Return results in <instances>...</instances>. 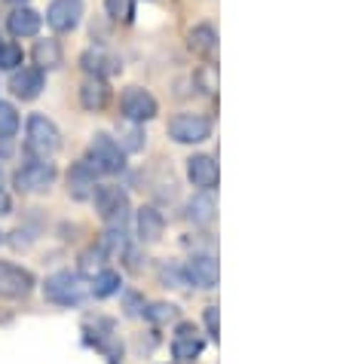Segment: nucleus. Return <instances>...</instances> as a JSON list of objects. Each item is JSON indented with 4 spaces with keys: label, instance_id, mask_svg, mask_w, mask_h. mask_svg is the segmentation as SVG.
<instances>
[{
    "label": "nucleus",
    "instance_id": "obj_4",
    "mask_svg": "<svg viewBox=\"0 0 346 364\" xmlns=\"http://www.w3.org/2000/svg\"><path fill=\"white\" fill-rule=\"evenodd\" d=\"M95 211H98V218L105 220V224H117V227H123V220L129 215V193L120 184H101L95 187Z\"/></svg>",
    "mask_w": 346,
    "mask_h": 364
},
{
    "label": "nucleus",
    "instance_id": "obj_19",
    "mask_svg": "<svg viewBox=\"0 0 346 364\" xmlns=\"http://www.w3.org/2000/svg\"><path fill=\"white\" fill-rule=\"evenodd\" d=\"M218 215V202L211 196V190H199L196 196L187 202V218L193 220L196 227H209Z\"/></svg>",
    "mask_w": 346,
    "mask_h": 364
},
{
    "label": "nucleus",
    "instance_id": "obj_5",
    "mask_svg": "<svg viewBox=\"0 0 346 364\" xmlns=\"http://www.w3.org/2000/svg\"><path fill=\"white\" fill-rule=\"evenodd\" d=\"M89 163H93L101 175H120V171L126 168V154H123V147L117 144L110 135L105 132H98L93 138V144H89Z\"/></svg>",
    "mask_w": 346,
    "mask_h": 364
},
{
    "label": "nucleus",
    "instance_id": "obj_26",
    "mask_svg": "<svg viewBox=\"0 0 346 364\" xmlns=\"http://www.w3.org/2000/svg\"><path fill=\"white\" fill-rule=\"evenodd\" d=\"M105 257H108V251L101 248V245L83 251V257H80V272H86V276H93V272H101V269H105Z\"/></svg>",
    "mask_w": 346,
    "mask_h": 364
},
{
    "label": "nucleus",
    "instance_id": "obj_7",
    "mask_svg": "<svg viewBox=\"0 0 346 364\" xmlns=\"http://www.w3.org/2000/svg\"><path fill=\"white\" fill-rule=\"evenodd\" d=\"M34 285H37V279L31 269L0 260V297L4 300H25L34 291Z\"/></svg>",
    "mask_w": 346,
    "mask_h": 364
},
{
    "label": "nucleus",
    "instance_id": "obj_21",
    "mask_svg": "<svg viewBox=\"0 0 346 364\" xmlns=\"http://www.w3.org/2000/svg\"><path fill=\"white\" fill-rule=\"evenodd\" d=\"M187 46H190V53H196V55H211V53H215V46H218L215 28H211V25H196V28H190Z\"/></svg>",
    "mask_w": 346,
    "mask_h": 364
},
{
    "label": "nucleus",
    "instance_id": "obj_15",
    "mask_svg": "<svg viewBox=\"0 0 346 364\" xmlns=\"http://www.w3.org/2000/svg\"><path fill=\"white\" fill-rule=\"evenodd\" d=\"M187 178H190V184L196 187V190H215L218 187V163L211 156L206 154H199V156H190L187 159Z\"/></svg>",
    "mask_w": 346,
    "mask_h": 364
},
{
    "label": "nucleus",
    "instance_id": "obj_3",
    "mask_svg": "<svg viewBox=\"0 0 346 364\" xmlns=\"http://www.w3.org/2000/svg\"><path fill=\"white\" fill-rule=\"evenodd\" d=\"M56 178H58L56 163H49V159H40V156H31L13 175V184H16L19 193H43V190H49V187L56 184Z\"/></svg>",
    "mask_w": 346,
    "mask_h": 364
},
{
    "label": "nucleus",
    "instance_id": "obj_11",
    "mask_svg": "<svg viewBox=\"0 0 346 364\" xmlns=\"http://www.w3.org/2000/svg\"><path fill=\"white\" fill-rule=\"evenodd\" d=\"M98 175L101 171L89 163V159H80V163H74L70 171H68V193L74 199H89L95 193V187H98L95 184Z\"/></svg>",
    "mask_w": 346,
    "mask_h": 364
},
{
    "label": "nucleus",
    "instance_id": "obj_13",
    "mask_svg": "<svg viewBox=\"0 0 346 364\" xmlns=\"http://www.w3.org/2000/svg\"><path fill=\"white\" fill-rule=\"evenodd\" d=\"M202 346L206 343L199 340L196 328L190 321H181L178 331H175V340H172V358L175 361H196L202 355Z\"/></svg>",
    "mask_w": 346,
    "mask_h": 364
},
{
    "label": "nucleus",
    "instance_id": "obj_29",
    "mask_svg": "<svg viewBox=\"0 0 346 364\" xmlns=\"http://www.w3.org/2000/svg\"><path fill=\"white\" fill-rule=\"evenodd\" d=\"M206 328H209V333L218 340V331H221V318H218V306H209L206 309Z\"/></svg>",
    "mask_w": 346,
    "mask_h": 364
},
{
    "label": "nucleus",
    "instance_id": "obj_16",
    "mask_svg": "<svg viewBox=\"0 0 346 364\" xmlns=\"http://www.w3.org/2000/svg\"><path fill=\"white\" fill-rule=\"evenodd\" d=\"M135 227H138V239L141 242H159L162 232H166V218H162L159 208L145 205V208H138Z\"/></svg>",
    "mask_w": 346,
    "mask_h": 364
},
{
    "label": "nucleus",
    "instance_id": "obj_18",
    "mask_svg": "<svg viewBox=\"0 0 346 364\" xmlns=\"http://www.w3.org/2000/svg\"><path fill=\"white\" fill-rule=\"evenodd\" d=\"M108 101H110V86L101 77H86L83 86H80V105L95 114V110L108 107Z\"/></svg>",
    "mask_w": 346,
    "mask_h": 364
},
{
    "label": "nucleus",
    "instance_id": "obj_8",
    "mask_svg": "<svg viewBox=\"0 0 346 364\" xmlns=\"http://www.w3.org/2000/svg\"><path fill=\"white\" fill-rule=\"evenodd\" d=\"M120 107H123V117L129 119V123H141V126L159 114L157 98L141 86H129L123 92V98H120Z\"/></svg>",
    "mask_w": 346,
    "mask_h": 364
},
{
    "label": "nucleus",
    "instance_id": "obj_12",
    "mask_svg": "<svg viewBox=\"0 0 346 364\" xmlns=\"http://www.w3.org/2000/svg\"><path fill=\"white\" fill-rule=\"evenodd\" d=\"M46 86V77L40 68H16L13 80H9V92L22 101H34Z\"/></svg>",
    "mask_w": 346,
    "mask_h": 364
},
{
    "label": "nucleus",
    "instance_id": "obj_20",
    "mask_svg": "<svg viewBox=\"0 0 346 364\" xmlns=\"http://www.w3.org/2000/svg\"><path fill=\"white\" fill-rule=\"evenodd\" d=\"M34 62H37L40 70H56L58 65H62L65 55H62V46H58V40H53V37L37 40V43H34Z\"/></svg>",
    "mask_w": 346,
    "mask_h": 364
},
{
    "label": "nucleus",
    "instance_id": "obj_23",
    "mask_svg": "<svg viewBox=\"0 0 346 364\" xmlns=\"http://www.w3.org/2000/svg\"><path fill=\"white\" fill-rule=\"evenodd\" d=\"M120 147H123V154H138L141 147H145V129H141V123H129L120 129Z\"/></svg>",
    "mask_w": 346,
    "mask_h": 364
},
{
    "label": "nucleus",
    "instance_id": "obj_31",
    "mask_svg": "<svg viewBox=\"0 0 346 364\" xmlns=\"http://www.w3.org/2000/svg\"><path fill=\"white\" fill-rule=\"evenodd\" d=\"M6 4H19V6H22V4H25V0H6Z\"/></svg>",
    "mask_w": 346,
    "mask_h": 364
},
{
    "label": "nucleus",
    "instance_id": "obj_28",
    "mask_svg": "<svg viewBox=\"0 0 346 364\" xmlns=\"http://www.w3.org/2000/svg\"><path fill=\"white\" fill-rule=\"evenodd\" d=\"M105 9H108V16L114 18V22H129V18L135 16L132 0H105Z\"/></svg>",
    "mask_w": 346,
    "mask_h": 364
},
{
    "label": "nucleus",
    "instance_id": "obj_27",
    "mask_svg": "<svg viewBox=\"0 0 346 364\" xmlns=\"http://www.w3.org/2000/svg\"><path fill=\"white\" fill-rule=\"evenodd\" d=\"M175 316H178V306H172V303H154V306L145 309V318L154 321V325H166Z\"/></svg>",
    "mask_w": 346,
    "mask_h": 364
},
{
    "label": "nucleus",
    "instance_id": "obj_30",
    "mask_svg": "<svg viewBox=\"0 0 346 364\" xmlns=\"http://www.w3.org/2000/svg\"><path fill=\"white\" fill-rule=\"evenodd\" d=\"M9 211H13V199H9V193L0 187V218H6Z\"/></svg>",
    "mask_w": 346,
    "mask_h": 364
},
{
    "label": "nucleus",
    "instance_id": "obj_22",
    "mask_svg": "<svg viewBox=\"0 0 346 364\" xmlns=\"http://www.w3.org/2000/svg\"><path fill=\"white\" fill-rule=\"evenodd\" d=\"M93 294L95 297H114V294H120V288H123V279H120V272L117 269H101V272H95V279H93Z\"/></svg>",
    "mask_w": 346,
    "mask_h": 364
},
{
    "label": "nucleus",
    "instance_id": "obj_9",
    "mask_svg": "<svg viewBox=\"0 0 346 364\" xmlns=\"http://www.w3.org/2000/svg\"><path fill=\"white\" fill-rule=\"evenodd\" d=\"M83 18V0H56L53 6L46 9V25L53 28L56 34H68L74 31Z\"/></svg>",
    "mask_w": 346,
    "mask_h": 364
},
{
    "label": "nucleus",
    "instance_id": "obj_1",
    "mask_svg": "<svg viewBox=\"0 0 346 364\" xmlns=\"http://www.w3.org/2000/svg\"><path fill=\"white\" fill-rule=\"evenodd\" d=\"M43 294L49 303H58V306H80V303L93 294V288H89V282L80 276V272L62 269V272H53V276L46 279Z\"/></svg>",
    "mask_w": 346,
    "mask_h": 364
},
{
    "label": "nucleus",
    "instance_id": "obj_2",
    "mask_svg": "<svg viewBox=\"0 0 346 364\" xmlns=\"http://www.w3.org/2000/svg\"><path fill=\"white\" fill-rule=\"evenodd\" d=\"M58 147H62V132H58V126L53 119L43 117V114L28 117V126H25V150L28 154L49 159L53 154H58Z\"/></svg>",
    "mask_w": 346,
    "mask_h": 364
},
{
    "label": "nucleus",
    "instance_id": "obj_24",
    "mask_svg": "<svg viewBox=\"0 0 346 364\" xmlns=\"http://www.w3.org/2000/svg\"><path fill=\"white\" fill-rule=\"evenodd\" d=\"M19 132V114L9 101H0V141L13 138Z\"/></svg>",
    "mask_w": 346,
    "mask_h": 364
},
{
    "label": "nucleus",
    "instance_id": "obj_25",
    "mask_svg": "<svg viewBox=\"0 0 346 364\" xmlns=\"http://www.w3.org/2000/svg\"><path fill=\"white\" fill-rule=\"evenodd\" d=\"M22 46H16V43H9V40H0V68L4 70H16V68H22Z\"/></svg>",
    "mask_w": 346,
    "mask_h": 364
},
{
    "label": "nucleus",
    "instance_id": "obj_17",
    "mask_svg": "<svg viewBox=\"0 0 346 364\" xmlns=\"http://www.w3.org/2000/svg\"><path fill=\"white\" fill-rule=\"evenodd\" d=\"M40 13L37 9H31V6H16L13 13H9V18H6V28H9V34L13 37H34L37 31H40Z\"/></svg>",
    "mask_w": 346,
    "mask_h": 364
},
{
    "label": "nucleus",
    "instance_id": "obj_6",
    "mask_svg": "<svg viewBox=\"0 0 346 364\" xmlns=\"http://www.w3.org/2000/svg\"><path fill=\"white\" fill-rule=\"evenodd\" d=\"M169 138L175 144H202L211 138V119L202 114H178L169 119Z\"/></svg>",
    "mask_w": 346,
    "mask_h": 364
},
{
    "label": "nucleus",
    "instance_id": "obj_10",
    "mask_svg": "<svg viewBox=\"0 0 346 364\" xmlns=\"http://www.w3.org/2000/svg\"><path fill=\"white\" fill-rule=\"evenodd\" d=\"M184 276H187V285H196V288H218V279H221V269H218V260L209 257V255H193L187 264H184Z\"/></svg>",
    "mask_w": 346,
    "mask_h": 364
},
{
    "label": "nucleus",
    "instance_id": "obj_14",
    "mask_svg": "<svg viewBox=\"0 0 346 364\" xmlns=\"http://www.w3.org/2000/svg\"><path fill=\"white\" fill-rule=\"evenodd\" d=\"M80 68L86 70L89 77H114L120 74V58L114 53H108V49H101V46H93V49H86L83 55H80Z\"/></svg>",
    "mask_w": 346,
    "mask_h": 364
}]
</instances>
